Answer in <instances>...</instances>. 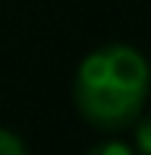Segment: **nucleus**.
<instances>
[{
	"label": "nucleus",
	"instance_id": "f257e3e1",
	"mask_svg": "<svg viewBox=\"0 0 151 155\" xmlns=\"http://www.w3.org/2000/svg\"><path fill=\"white\" fill-rule=\"evenodd\" d=\"M151 95V63L139 48L110 41L88 51L72 76V104L88 127L120 133L135 124Z\"/></svg>",
	"mask_w": 151,
	"mask_h": 155
},
{
	"label": "nucleus",
	"instance_id": "f03ea898",
	"mask_svg": "<svg viewBox=\"0 0 151 155\" xmlns=\"http://www.w3.org/2000/svg\"><path fill=\"white\" fill-rule=\"evenodd\" d=\"M132 146L139 155H151V111H142L132 124Z\"/></svg>",
	"mask_w": 151,
	"mask_h": 155
},
{
	"label": "nucleus",
	"instance_id": "7ed1b4c3",
	"mask_svg": "<svg viewBox=\"0 0 151 155\" xmlns=\"http://www.w3.org/2000/svg\"><path fill=\"white\" fill-rule=\"evenodd\" d=\"M0 155H32L25 139L10 127H0Z\"/></svg>",
	"mask_w": 151,
	"mask_h": 155
},
{
	"label": "nucleus",
	"instance_id": "20e7f679",
	"mask_svg": "<svg viewBox=\"0 0 151 155\" xmlns=\"http://www.w3.org/2000/svg\"><path fill=\"white\" fill-rule=\"evenodd\" d=\"M85 155H135V149L123 139H101L98 146H91Z\"/></svg>",
	"mask_w": 151,
	"mask_h": 155
}]
</instances>
